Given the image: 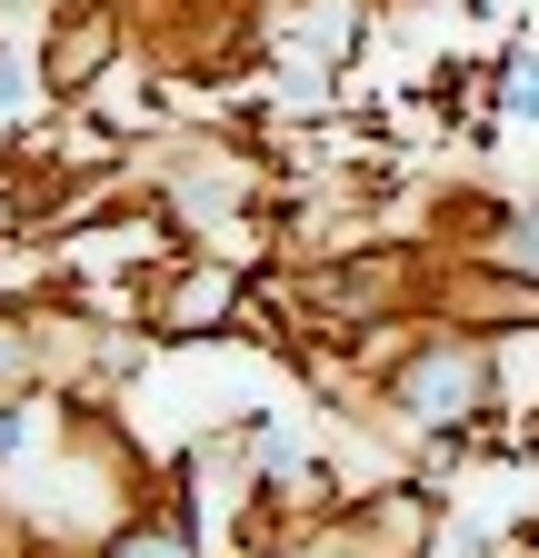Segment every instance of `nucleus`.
<instances>
[{
  "label": "nucleus",
  "mask_w": 539,
  "mask_h": 558,
  "mask_svg": "<svg viewBox=\"0 0 539 558\" xmlns=\"http://www.w3.org/2000/svg\"><path fill=\"white\" fill-rule=\"evenodd\" d=\"M519 110H529V120H539V70H519Z\"/></svg>",
  "instance_id": "nucleus-1"
},
{
  "label": "nucleus",
  "mask_w": 539,
  "mask_h": 558,
  "mask_svg": "<svg viewBox=\"0 0 539 558\" xmlns=\"http://www.w3.org/2000/svg\"><path fill=\"white\" fill-rule=\"evenodd\" d=\"M120 558H180V548L170 538H141V548H120Z\"/></svg>",
  "instance_id": "nucleus-2"
}]
</instances>
